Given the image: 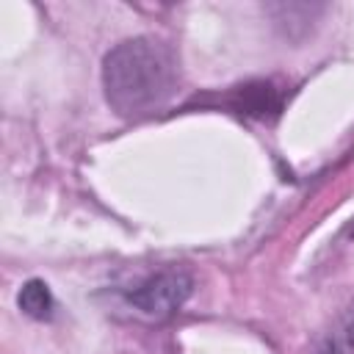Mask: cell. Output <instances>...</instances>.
Segmentation results:
<instances>
[{"instance_id":"cell-4","label":"cell","mask_w":354,"mask_h":354,"mask_svg":"<svg viewBox=\"0 0 354 354\" xmlns=\"http://www.w3.org/2000/svg\"><path fill=\"white\" fill-rule=\"evenodd\" d=\"M17 304H19V310H22L25 315H30V318H36V321L50 318V315H53V307H55L53 293H50L47 282H41V279H28V282L19 288V293H17Z\"/></svg>"},{"instance_id":"cell-5","label":"cell","mask_w":354,"mask_h":354,"mask_svg":"<svg viewBox=\"0 0 354 354\" xmlns=\"http://www.w3.org/2000/svg\"><path fill=\"white\" fill-rule=\"evenodd\" d=\"M351 351H354V304L340 315L337 326H332L324 343L318 346V354H351Z\"/></svg>"},{"instance_id":"cell-2","label":"cell","mask_w":354,"mask_h":354,"mask_svg":"<svg viewBox=\"0 0 354 354\" xmlns=\"http://www.w3.org/2000/svg\"><path fill=\"white\" fill-rule=\"evenodd\" d=\"M194 290V277L183 268H160L133 288L124 290V301L144 318L163 321L174 315L191 296Z\"/></svg>"},{"instance_id":"cell-3","label":"cell","mask_w":354,"mask_h":354,"mask_svg":"<svg viewBox=\"0 0 354 354\" xmlns=\"http://www.w3.org/2000/svg\"><path fill=\"white\" fill-rule=\"evenodd\" d=\"M279 105H282V97L277 94V88L271 83H252L235 94V111H241V113L268 116V113H277Z\"/></svg>"},{"instance_id":"cell-1","label":"cell","mask_w":354,"mask_h":354,"mask_svg":"<svg viewBox=\"0 0 354 354\" xmlns=\"http://www.w3.org/2000/svg\"><path fill=\"white\" fill-rule=\"evenodd\" d=\"M177 55L152 36L124 39L105 53L102 88L108 105L127 119L147 116L169 102L177 88Z\"/></svg>"}]
</instances>
